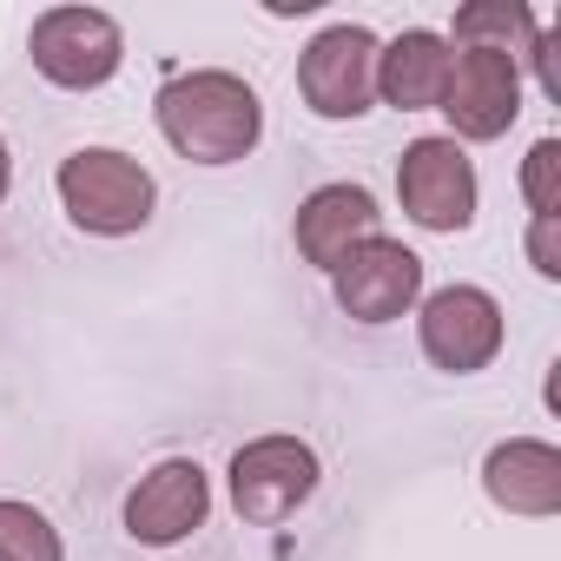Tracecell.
Wrapping results in <instances>:
<instances>
[{"instance_id": "cell-1", "label": "cell", "mask_w": 561, "mask_h": 561, "mask_svg": "<svg viewBox=\"0 0 561 561\" xmlns=\"http://www.w3.org/2000/svg\"><path fill=\"white\" fill-rule=\"evenodd\" d=\"M159 133L192 165H238L264 139V106L238 73L198 67L159 87Z\"/></svg>"}, {"instance_id": "cell-2", "label": "cell", "mask_w": 561, "mask_h": 561, "mask_svg": "<svg viewBox=\"0 0 561 561\" xmlns=\"http://www.w3.org/2000/svg\"><path fill=\"white\" fill-rule=\"evenodd\" d=\"M54 185H60L67 218H73L80 231H93V238H133V231L152 218V205H159L152 172H146L133 152H113V146H80V152H67Z\"/></svg>"}, {"instance_id": "cell-3", "label": "cell", "mask_w": 561, "mask_h": 561, "mask_svg": "<svg viewBox=\"0 0 561 561\" xmlns=\"http://www.w3.org/2000/svg\"><path fill=\"white\" fill-rule=\"evenodd\" d=\"M27 54H34L41 80H54L67 93H93V87H106L119 73L126 34L100 8H47L34 21V34H27Z\"/></svg>"}, {"instance_id": "cell-4", "label": "cell", "mask_w": 561, "mask_h": 561, "mask_svg": "<svg viewBox=\"0 0 561 561\" xmlns=\"http://www.w3.org/2000/svg\"><path fill=\"white\" fill-rule=\"evenodd\" d=\"M318 449L298 443V436H257L231 456V508L251 522V528H271L298 515L311 495H318Z\"/></svg>"}, {"instance_id": "cell-5", "label": "cell", "mask_w": 561, "mask_h": 561, "mask_svg": "<svg viewBox=\"0 0 561 561\" xmlns=\"http://www.w3.org/2000/svg\"><path fill=\"white\" fill-rule=\"evenodd\" d=\"M298 93L318 119H364L377 100V34L357 21L324 27L298 60Z\"/></svg>"}, {"instance_id": "cell-6", "label": "cell", "mask_w": 561, "mask_h": 561, "mask_svg": "<svg viewBox=\"0 0 561 561\" xmlns=\"http://www.w3.org/2000/svg\"><path fill=\"white\" fill-rule=\"evenodd\" d=\"M416 337H423V357L449 377H476L495 364L502 351V305L482 291V285H443L423 298L416 311Z\"/></svg>"}, {"instance_id": "cell-7", "label": "cell", "mask_w": 561, "mask_h": 561, "mask_svg": "<svg viewBox=\"0 0 561 561\" xmlns=\"http://www.w3.org/2000/svg\"><path fill=\"white\" fill-rule=\"evenodd\" d=\"M397 198L423 231H469V218H476V165H469V152L456 139H443V133L410 139L403 159H397Z\"/></svg>"}, {"instance_id": "cell-8", "label": "cell", "mask_w": 561, "mask_h": 561, "mask_svg": "<svg viewBox=\"0 0 561 561\" xmlns=\"http://www.w3.org/2000/svg\"><path fill=\"white\" fill-rule=\"evenodd\" d=\"M331 291L344 305V318L357 324H397L416 298H423V257L403 238H364L337 271H331Z\"/></svg>"}, {"instance_id": "cell-9", "label": "cell", "mask_w": 561, "mask_h": 561, "mask_svg": "<svg viewBox=\"0 0 561 561\" xmlns=\"http://www.w3.org/2000/svg\"><path fill=\"white\" fill-rule=\"evenodd\" d=\"M443 113H449V139H502L522 113V60L489 54V47H462L449 60V87H443Z\"/></svg>"}, {"instance_id": "cell-10", "label": "cell", "mask_w": 561, "mask_h": 561, "mask_svg": "<svg viewBox=\"0 0 561 561\" xmlns=\"http://www.w3.org/2000/svg\"><path fill=\"white\" fill-rule=\"evenodd\" d=\"M205 515H211V482H205V469L192 456H165L126 495V535L146 541V548H172V541L198 535Z\"/></svg>"}, {"instance_id": "cell-11", "label": "cell", "mask_w": 561, "mask_h": 561, "mask_svg": "<svg viewBox=\"0 0 561 561\" xmlns=\"http://www.w3.org/2000/svg\"><path fill=\"white\" fill-rule=\"evenodd\" d=\"M377 198L364 192V185H318L305 205H298V218H291V238H298V251L311 257V264H324V271H337L364 238H377Z\"/></svg>"}, {"instance_id": "cell-12", "label": "cell", "mask_w": 561, "mask_h": 561, "mask_svg": "<svg viewBox=\"0 0 561 561\" xmlns=\"http://www.w3.org/2000/svg\"><path fill=\"white\" fill-rule=\"evenodd\" d=\"M482 489L495 508L508 515H554L561 508V449L541 443V436H515V443H495L489 462H482Z\"/></svg>"}, {"instance_id": "cell-13", "label": "cell", "mask_w": 561, "mask_h": 561, "mask_svg": "<svg viewBox=\"0 0 561 561\" xmlns=\"http://www.w3.org/2000/svg\"><path fill=\"white\" fill-rule=\"evenodd\" d=\"M449 41L430 34V27H410L397 34L390 47H377V93L397 106V113H423V106H443V87H449Z\"/></svg>"}, {"instance_id": "cell-14", "label": "cell", "mask_w": 561, "mask_h": 561, "mask_svg": "<svg viewBox=\"0 0 561 561\" xmlns=\"http://www.w3.org/2000/svg\"><path fill=\"white\" fill-rule=\"evenodd\" d=\"M535 14L522 0H469L456 14V47H489V54H508V60H535Z\"/></svg>"}, {"instance_id": "cell-15", "label": "cell", "mask_w": 561, "mask_h": 561, "mask_svg": "<svg viewBox=\"0 0 561 561\" xmlns=\"http://www.w3.org/2000/svg\"><path fill=\"white\" fill-rule=\"evenodd\" d=\"M0 561H67L60 528H54L34 502L0 495Z\"/></svg>"}, {"instance_id": "cell-16", "label": "cell", "mask_w": 561, "mask_h": 561, "mask_svg": "<svg viewBox=\"0 0 561 561\" xmlns=\"http://www.w3.org/2000/svg\"><path fill=\"white\" fill-rule=\"evenodd\" d=\"M554 172H561V139H535V146H528V165H522V192H528V211H535V218H554V211H561Z\"/></svg>"}, {"instance_id": "cell-17", "label": "cell", "mask_w": 561, "mask_h": 561, "mask_svg": "<svg viewBox=\"0 0 561 561\" xmlns=\"http://www.w3.org/2000/svg\"><path fill=\"white\" fill-rule=\"evenodd\" d=\"M528 257L541 277H561V244H554V218H535L528 225Z\"/></svg>"}, {"instance_id": "cell-18", "label": "cell", "mask_w": 561, "mask_h": 561, "mask_svg": "<svg viewBox=\"0 0 561 561\" xmlns=\"http://www.w3.org/2000/svg\"><path fill=\"white\" fill-rule=\"evenodd\" d=\"M8 179H14V165H8V139H0V198H8Z\"/></svg>"}]
</instances>
